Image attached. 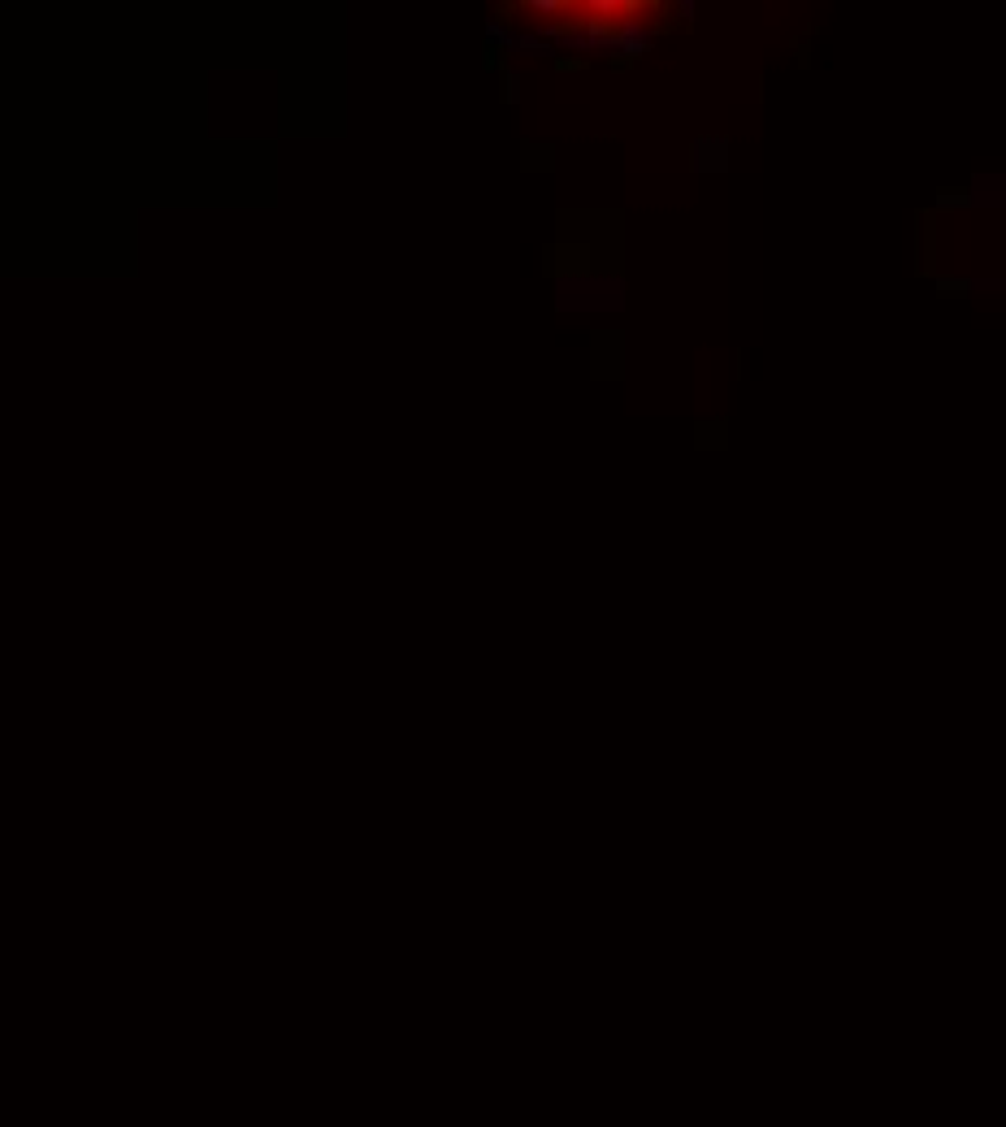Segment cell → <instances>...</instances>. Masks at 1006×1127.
<instances>
[{
  "mask_svg": "<svg viewBox=\"0 0 1006 1127\" xmlns=\"http://www.w3.org/2000/svg\"><path fill=\"white\" fill-rule=\"evenodd\" d=\"M521 153H525V170H552V166H556V161H552V157H556V153H552V148H547V144H543V148H534V144H525V148H521Z\"/></svg>",
  "mask_w": 1006,
  "mask_h": 1127,
  "instance_id": "1",
  "label": "cell"
},
{
  "mask_svg": "<svg viewBox=\"0 0 1006 1127\" xmlns=\"http://www.w3.org/2000/svg\"><path fill=\"white\" fill-rule=\"evenodd\" d=\"M499 100H504V105H517V100H521V78H517L512 70L499 74Z\"/></svg>",
  "mask_w": 1006,
  "mask_h": 1127,
  "instance_id": "2",
  "label": "cell"
},
{
  "mask_svg": "<svg viewBox=\"0 0 1006 1127\" xmlns=\"http://www.w3.org/2000/svg\"><path fill=\"white\" fill-rule=\"evenodd\" d=\"M586 65H591V57H556V74H578Z\"/></svg>",
  "mask_w": 1006,
  "mask_h": 1127,
  "instance_id": "3",
  "label": "cell"
},
{
  "mask_svg": "<svg viewBox=\"0 0 1006 1127\" xmlns=\"http://www.w3.org/2000/svg\"><path fill=\"white\" fill-rule=\"evenodd\" d=\"M521 4H495V26L504 31V26H512V13H517Z\"/></svg>",
  "mask_w": 1006,
  "mask_h": 1127,
  "instance_id": "4",
  "label": "cell"
}]
</instances>
